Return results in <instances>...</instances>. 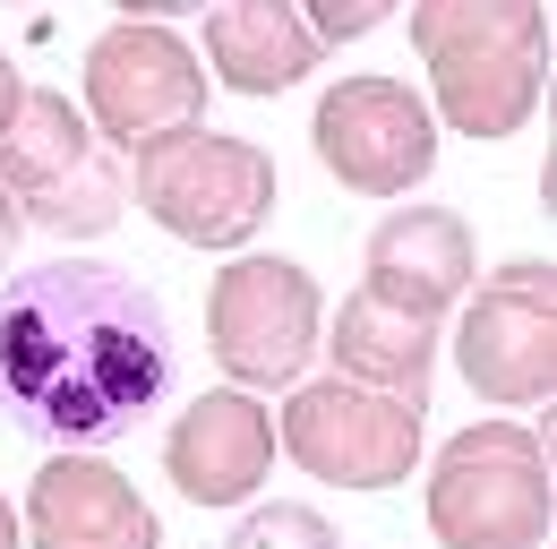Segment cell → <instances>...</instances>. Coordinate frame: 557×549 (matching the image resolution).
Returning a JSON list of instances; mask_svg holds the SVG:
<instances>
[{
    "mask_svg": "<svg viewBox=\"0 0 557 549\" xmlns=\"http://www.w3.org/2000/svg\"><path fill=\"white\" fill-rule=\"evenodd\" d=\"M17 232H26V215H17V206H9V190H0V267L17 258Z\"/></svg>",
    "mask_w": 557,
    "mask_h": 549,
    "instance_id": "19",
    "label": "cell"
},
{
    "mask_svg": "<svg viewBox=\"0 0 557 549\" xmlns=\"http://www.w3.org/2000/svg\"><path fill=\"white\" fill-rule=\"evenodd\" d=\"M17 95H26V77H17V61L0 52V130H9V112H17Z\"/></svg>",
    "mask_w": 557,
    "mask_h": 549,
    "instance_id": "20",
    "label": "cell"
},
{
    "mask_svg": "<svg viewBox=\"0 0 557 549\" xmlns=\"http://www.w3.org/2000/svg\"><path fill=\"white\" fill-rule=\"evenodd\" d=\"M335 378L351 387H377V395H404V404H429V369H437V318H412L395 301H377L369 283L344 301L335 318Z\"/></svg>",
    "mask_w": 557,
    "mask_h": 549,
    "instance_id": "15",
    "label": "cell"
},
{
    "mask_svg": "<svg viewBox=\"0 0 557 549\" xmlns=\"http://www.w3.org/2000/svg\"><path fill=\"white\" fill-rule=\"evenodd\" d=\"M318 61H326V44L300 26L292 0H207V69H214V86L267 103L283 86H300Z\"/></svg>",
    "mask_w": 557,
    "mask_h": 549,
    "instance_id": "14",
    "label": "cell"
},
{
    "mask_svg": "<svg viewBox=\"0 0 557 549\" xmlns=\"http://www.w3.org/2000/svg\"><path fill=\"white\" fill-rule=\"evenodd\" d=\"M455 369L488 412H532L557 387V274L549 258H506L455 327Z\"/></svg>",
    "mask_w": 557,
    "mask_h": 549,
    "instance_id": "8",
    "label": "cell"
},
{
    "mask_svg": "<svg viewBox=\"0 0 557 549\" xmlns=\"http://www.w3.org/2000/svg\"><path fill=\"white\" fill-rule=\"evenodd\" d=\"M420 429H429V404L351 387V378L292 387V404L275 420L283 455L309 480H326V489H395V480H412Z\"/></svg>",
    "mask_w": 557,
    "mask_h": 549,
    "instance_id": "6",
    "label": "cell"
},
{
    "mask_svg": "<svg viewBox=\"0 0 557 549\" xmlns=\"http://www.w3.org/2000/svg\"><path fill=\"white\" fill-rule=\"evenodd\" d=\"M223 549H344V541H335V524H326L318 507H292V498H275V507L240 515V533H232Z\"/></svg>",
    "mask_w": 557,
    "mask_h": 549,
    "instance_id": "16",
    "label": "cell"
},
{
    "mask_svg": "<svg viewBox=\"0 0 557 549\" xmlns=\"http://www.w3.org/2000/svg\"><path fill=\"white\" fill-rule=\"evenodd\" d=\"M318 283L292 258H232L207 283V352L232 369V387H300L318 352Z\"/></svg>",
    "mask_w": 557,
    "mask_h": 549,
    "instance_id": "9",
    "label": "cell"
},
{
    "mask_svg": "<svg viewBox=\"0 0 557 549\" xmlns=\"http://www.w3.org/2000/svg\"><path fill=\"white\" fill-rule=\"evenodd\" d=\"M318 163L360 198H412L437 172V112L404 77H335L309 121Z\"/></svg>",
    "mask_w": 557,
    "mask_h": 549,
    "instance_id": "10",
    "label": "cell"
},
{
    "mask_svg": "<svg viewBox=\"0 0 557 549\" xmlns=\"http://www.w3.org/2000/svg\"><path fill=\"white\" fill-rule=\"evenodd\" d=\"M121 17H146V26H163V17H189V9H207V0H112Z\"/></svg>",
    "mask_w": 557,
    "mask_h": 549,
    "instance_id": "18",
    "label": "cell"
},
{
    "mask_svg": "<svg viewBox=\"0 0 557 549\" xmlns=\"http://www.w3.org/2000/svg\"><path fill=\"white\" fill-rule=\"evenodd\" d=\"M472 223L455 206H395L369 232V292L412 318H446L472 292Z\"/></svg>",
    "mask_w": 557,
    "mask_h": 549,
    "instance_id": "13",
    "label": "cell"
},
{
    "mask_svg": "<svg viewBox=\"0 0 557 549\" xmlns=\"http://www.w3.org/2000/svg\"><path fill=\"white\" fill-rule=\"evenodd\" d=\"M163 473L189 507H249L258 480L275 473V412L249 387H214L172 420L163 438Z\"/></svg>",
    "mask_w": 557,
    "mask_h": 549,
    "instance_id": "11",
    "label": "cell"
},
{
    "mask_svg": "<svg viewBox=\"0 0 557 549\" xmlns=\"http://www.w3.org/2000/svg\"><path fill=\"white\" fill-rule=\"evenodd\" d=\"M172 378H181L172 318L129 267L52 258L0 292V395L35 447L86 455L129 438L172 395Z\"/></svg>",
    "mask_w": 557,
    "mask_h": 549,
    "instance_id": "1",
    "label": "cell"
},
{
    "mask_svg": "<svg viewBox=\"0 0 557 549\" xmlns=\"http://www.w3.org/2000/svg\"><path fill=\"white\" fill-rule=\"evenodd\" d=\"M300 9V26L318 35V44H360V35H377L404 0H292Z\"/></svg>",
    "mask_w": 557,
    "mask_h": 549,
    "instance_id": "17",
    "label": "cell"
},
{
    "mask_svg": "<svg viewBox=\"0 0 557 549\" xmlns=\"http://www.w3.org/2000/svg\"><path fill=\"white\" fill-rule=\"evenodd\" d=\"M86 121L103 146H129L138 155L146 137L198 130L207 121V61L172 35V26H146V17H121L86 44Z\"/></svg>",
    "mask_w": 557,
    "mask_h": 549,
    "instance_id": "7",
    "label": "cell"
},
{
    "mask_svg": "<svg viewBox=\"0 0 557 549\" xmlns=\"http://www.w3.org/2000/svg\"><path fill=\"white\" fill-rule=\"evenodd\" d=\"M557 489L549 447L523 420H472L429 464V533L437 549H549Z\"/></svg>",
    "mask_w": 557,
    "mask_h": 549,
    "instance_id": "4",
    "label": "cell"
},
{
    "mask_svg": "<svg viewBox=\"0 0 557 549\" xmlns=\"http://www.w3.org/2000/svg\"><path fill=\"white\" fill-rule=\"evenodd\" d=\"M0 549H26V533H17V507L0 498Z\"/></svg>",
    "mask_w": 557,
    "mask_h": 549,
    "instance_id": "21",
    "label": "cell"
},
{
    "mask_svg": "<svg viewBox=\"0 0 557 549\" xmlns=\"http://www.w3.org/2000/svg\"><path fill=\"white\" fill-rule=\"evenodd\" d=\"M129 163H138V206L189 249H249L275 215V155L258 137H223L198 121L146 137Z\"/></svg>",
    "mask_w": 557,
    "mask_h": 549,
    "instance_id": "5",
    "label": "cell"
},
{
    "mask_svg": "<svg viewBox=\"0 0 557 549\" xmlns=\"http://www.w3.org/2000/svg\"><path fill=\"white\" fill-rule=\"evenodd\" d=\"M412 52L429 69V112L455 137H515L549 86L541 0H412Z\"/></svg>",
    "mask_w": 557,
    "mask_h": 549,
    "instance_id": "2",
    "label": "cell"
},
{
    "mask_svg": "<svg viewBox=\"0 0 557 549\" xmlns=\"http://www.w3.org/2000/svg\"><path fill=\"white\" fill-rule=\"evenodd\" d=\"M0 190L52 241H103L121 223V206H129V181H121L112 146L52 86H26L17 95V112L0 130Z\"/></svg>",
    "mask_w": 557,
    "mask_h": 549,
    "instance_id": "3",
    "label": "cell"
},
{
    "mask_svg": "<svg viewBox=\"0 0 557 549\" xmlns=\"http://www.w3.org/2000/svg\"><path fill=\"white\" fill-rule=\"evenodd\" d=\"M17 533L26 549H163V524L138 498V480H121L95 455H52L26 489Z\"/></svg>",
    "mask_w": 557,
    "mask_h": 549,
    "instance_id": "12",
    "label": "cell"
}]
</instances>
